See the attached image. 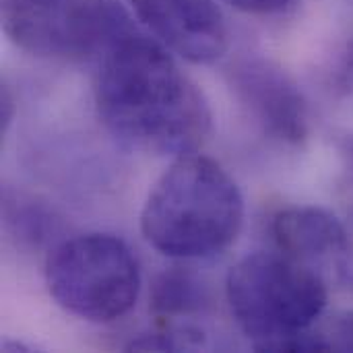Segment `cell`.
I'll return each mask as SVG.
<instances>
[{
    "label": "cell",
    "mask_w": 353,
    "mask_h": 353,
    "mask_svg": "<svg viewBox=\"0 0 353 353\" xmlns=\"http://www.w3.org/2000/svg\"><path fill=\"white\" fill-rule=\"evenodd\" d=\"M95 108L110 134L147 155H186L211 130L203 91L180 70L161 41L132 29L101 54Z\"/></svg>",
    "instance_id": "1"
},
{
    "label": "cell",
    "mask_w": 353,
    "mask_h": 353,
    "mask_svg": "<svg viewBox=\"0 0 353 353\" xmlns=\"http://www.w3.org/2000/svg\"><path fill=\"white\" fill-rule=\"evenodd\" d=\"M244 199L234 178L205 155H180L157 180L141 213L149 246L172 259H207L240 234Z\"/></svg>",
    "instance_id": "2"
},
{
    "label": "cell",
    "mask_w": 353,
    "mask_h": 353,
    "mask_svg": "<svg viewBox=\"0 0 353 353\" xmlns=\"http://www.w3.org/2000/svg\"><path fill=\"white\" fill-rule=\"evenodd\" d=\"M225 292L234 319L256 352H275L310 331L329 298V285L283 252L244 256L232 267Z\"/></svg>",
    "instance_id": "3"
},
{
    "label": "cell",
    "mask_w": 353,
    "mask_h": 353,
    "mask_svg": "<svg viewBox=\"0 0 353 353\" xmlns=\"http://www.w3.org/2000/svg\"><path fill=\"white\" fill-rule=\"evenodd\" d=\"M46 283L66 312L91 323H112L137 304L141 271L120 238L85 234L64 240L50 252Z\"/></svg>",
    "instance_id": "4"
},
{
    "label": "cell",
    "mask_w": 353,
    "mask_h": 353,
    "mask_svg": "<svg viewBox=\"0 0 353 353\" xmlns=\"http://www.w3.org/2000/svg\"><path fill=\"white\" fill-rule=\"evenodd\" d=\"M2 27L21 50L62 60L103 52L132 29L116 0H2Z\"/></svg>",
    "instance_id": "5"
},
{
    "label": "cell",
    "mask_w": 353,
    "mask_h": 353,
    "mask_svg": "<svg viewBox=\"0 0 353 353\" xmlns=\"http://www.w3.org/2000/svg\"><path fill=\"white\" fill-rule=\"evenodd\" d=\"M279 250L314 271L329 288L353 292V238L321 207H288L273 219Z\"/></svg>",
    "instance_id": "6"
},
{
    "label": "cell",
    "mask_w": 353,
    "mask_h": 353,
    "mask_svg": "<svg viewBox=\"0 0 353 353\" xmlns=\"http://www.w3.org/2000/svg\"><path fill=\"white\" fill-rule=\"evenodd\" d=\"M230 83L240 103L271 139L300 145L308 137V103L279 64L246 56L232 66Z\"/></svg>",
    "instance_id": "7"
},
{
    "label": "cell",
    "mask_w": 353,
    "mask_h": 353,
    "mask_svg": "<svg viewBox=\"0 0 353 353\" xmlns=\"http://www.w3.org/2000/svg\"><path fill=\"white\" fill-rule=\"evenodd\" d=\"M147 29L180 58L213 64L230 48V27L215 0H128Z\"/></svg>",
    "instance_id": "8"
},
{
    "label": "cell",
    "mask_w": 353,
    "mask_h": 353,
    "mask_svg": "<svg viewBox=\"0 0 353 353\" xmlns=\"http://www.w3.org/2000/svg\"><path fill=\"white\" fill-rule=\"evenodd\" d=\"M207 304V292L190 273L168 271L157 277L151 292L153 312L161 319H176L199 312Z\"/></svg>",
    "instance_id": "9"
},
{
    "label": "cell",
    "mask_w": 353,
    "mask_h": 353,
    "mask_svg": "<svg viewBox=\"0 0 353 353\" xmlns=\"http://www.w3.org/2000/svg\"><path fill=\"white\" fill-rule=\"evenodd\" d=\"M316 333L325 341L327 352H353V310L333 316Z\"/></svg>",
    "instance_id": "10"
},
{
    "label": "cell",
    "mask_w": 353,
    "mask_h": 353,
    "mask_svg": "<svg viewBox=\"0 0 353 353\" xmlns=\"http://www.w3.org/2000/svg\"><path fill=\"white\" fill-rule=\"evenodd\" d=\"M246 14H277L294 4V0H228Z\"/></svg>",
    "instance_id": "11"
},
{
    "label": "cell",
    "mask_w": 353,
    "mask_h": 353,
    "mask_svg": "<svg viewBox=\"0 0 353 353\" xmlns=\"http://www.w3.org/2000/svg\"><path fill=\"white\" fill-rule=\"evenodd\" d=\"M180 345L170 335H145L128 345V350H141V352H176Z\"/></svg>",
    "instance_id": "12"
},
{
    "label": "cell",
    "mask_w": 353,
    "mask_h": 353,
    "mask_svg": "<svg viewBox=\"0 0 353 353\" xmlns=\"http://www.w3.org/2000/svg\"><path fill=\"white\" fill-rule=\"evenodd\" d=\"M347 213L350 221L353 223V139L347 143Z\"/></svg>",
    "instance_id": "13"
},
{
    "label": "cell",
    "mask_w": 353,
    "mask_h": 353,
    "mask_svg": "<svg viewBox=\"0 0 353 353\" xmlns=\"http://www.w3.org/2000/svg\"><path fill=\"white\" fill-rule=\"evenodd\" d=\"M341 83L345 87V91L353 95V41L345 54V60H343V66H341Z\"/></svg>",
    "instance_id": "14"
},
{
    "label": "cell",
    "mask_w": 353,
    "mask_h": 353,
    "mask_svg": "<svg viewBox=\"0 0 353 353\" xmlns=\"http://www.w3.org/2000/svg\"><path fill=\"white\" fill-rule=\"evenodd\" d=\"M12 110H14V105H12L10 93H8V89H2V126H4V130H6V126L10 124Z\"/></svg>",
    "instance_id": "15"
}]
</instances>
